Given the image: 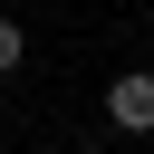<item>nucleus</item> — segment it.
Here are the masks:
<instances>
[{
	"mask_svg": "<svg viewBox=\"0 0 154 154\" xmlns=\"http://www.w3.org/2000/svg\"><path fill=\"white\" fill-rule=\"evenodd\" d=\"M10 67H19V19L0 10V77H10Z\"/></svg>",
	"mask_w": 154,
	"mask_h": 154,
	"instance_id": "f03ea898",
	"label": "nucleus"
},
{
	"mask_svg": "<svg viewBox=\"0 0 154 154\" xmlns=\"http://www.w3.org/2000/svg\"><path fill=\"white\" fill-rule=\"evenodd\" d=\"M106 125H125V135H154V77H144V67H125V77L106 87Z\"/></svg>",
	"mask_w": 154,
	"mask_h": 154,
	"instance_id": "f257e3e1",
	"label": "nucleus"
},
{
	"mask_svg": "<svg viewBox=\"0 0 154 154\" xmlns=\"http://www.w3.org/2000/svg\"><path fill=\"white\" fill-rule=\"evenodd\" d=\"M0 10H10V0H0Z\"/></svg>",
	"mask_w": 154,
	"mask_h": 154,
	"instance_id": "7ed1b4c3",
	"label": "nucleus"
}]
</instances>
